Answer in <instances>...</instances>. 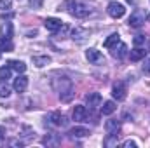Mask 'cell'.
Instances as JSON below:
<instances>
[{"mask_svg":"<svg viewBox=\"0 0 150 148\" xmlns=\"http://www.w3.org/2000/svg\"><path fill=\"white\" fill-rule=\"evenodd\" d=\"M52 84H54V89L59 92V99H61V101H65V103L72 101V98L75 96V92H74V85H72L70 78L59 77V78H56Z\"/></svg>","mask_w":150,"mask_h":148,"instance_id":"6da1fadb","label":"cell"},{"mask_svg":"<svg viewBox=\"0 0 150 148\" xmlns=\"http://www.w3.org/2000/svg\"><path fill=\"white\" fill-rule=\"evenodd\" d=\"M67 11H68L72 16L79 18V19H84V18H87V16L93 14V9H91L89 5L79 2V0H68V2H67Z\"/></svg>","mask_w":150,"mask_h":148,"instance_id":"7a4b0ae2","label":"cell"},{"mask_svg":"<svg viewBox=\"0 0 150 148\" xmlns=\"http://www.w3.org/2000/svg\"><path fill=\"white\" fill-rule=\"evenodd\" d=\"M145 19H147V14H145V11L143 9H134L133 12H131V16H129V26L131 28H142L143 25H145Z\"/></svg>","mask_w":150,"mask_h":148,"instance_id":"3957f363","label":"cell"},{"mask_svg":"<svg viewBox=\"0 0 150 148\" xmlns=\"http://www.w3.org/2000/svg\"><path fill=\"white\" fill-rule=\"evenodd\" d=\"M45 120H47V124H51V125H54V127H63V125H67V117H65L63 113H59V111H51V113L45 117Z\"/></svg>","mask_w":150,"mask_h":148,"instance_id":"277c9868","label":"cell"},{"mask_svg":"<svg viewBox=\"0 0 150 148\" xmlns=\"http://www.w3.org/2000/svg\"><path fill=\"white\" fill-rule=\"evenodd\" d=\"M126 94H127V85H126V82H122V80H119V82H115L112 87V96L117 99V101H122V99H126Z\"/></svg>","mask_w":150,"mask_h":148,"instance_id":"5b68a950","label":"cell"},{"mask_svg":"<svg viewBox=\"0 0 150 148\" xmlns=\"http://www.w3.org/2000/svg\"><path fill=\"white\" fill-rule=\"evenodd\" d=\"M107 12L112 16L113 19H119V18H122L126 14V7L120 2H110L108 7H107Z\"/></svg>","mask_w":150,"mask_h":148,"instance_id":"8992f818","label":"cell"},{"mask_svg":"<svg viewBox=\"0 0 150 148\" xmlns=\"http://www.w3.org/2000/svg\"><path fill=\"white\" fill-rule=\"evenodd\" d=\"M86 58L91 65H105V56L98 51V49H87L86 51Z\"/></svg>","mask_w":150,"mask_h":148,"instance_id":"52a82bcc","label":"cell"},{"mask_svg":"<svg viewBox=\"0 0 150 148\" xmlns=\"http://www.w3.org/2000/svg\"><path fill=\"white\" fill-rule=\"evenodd\" d=\"M86 105L89 106V110H96L98 106H101V94L100 92L86 94Z\"/></svg>","mask_w":150,"mask_h":148,"instance_id":"ba28073f","label":"cell"},{"mask_svg":"<svg viewBox=\"0 0 150 148\" xmlns=\"http://www.w3.org/2000/svg\"><path fill=\"white\" fill-rule=\"evenodd\" d=\"M44 26H45L49 32L56 33V32H59L65 25H63V21H61V19H58V18H47V19L44 21Z\"/></svg>","mask_w":150,"mask_h":148,"instance_id":"9c48e42d","label":"cell"},{"mask_svg":"<svg viewBox=\"0 0 150 148\" xmlns=\"http://www.w3.org/2000/svg\"><path fill=\"white\" fill-rule=\"evenodd\" d=\"M72 118L75 122H84L87 118V108L84 105H75L74 111H72Z\"/></svg>","mask_w":150,"mask_h":148,"instance_id":"30bf717a","label":"cell"},{"mask_svg":"<svg viewBox=\"0 0 150 148\" xmlns=\"http://www.w3.org/2000/svg\"><path fill=\"white\" fill-rule=\"evenodd\" d=\"M12 87H14L16 92H25L26 87H28V77H25V75H18V78H14Z\"/></svg>","mask_w":150,"mask_h":148,"instance_id":"8fae6325","label":"cell"},{"mask_svg":"<svg viewBox=\"0 0 150 148\" xmlns=\"http://www.w3.org/2000/svg\"><path fill=\"white\" fill-rule=\"evenodd\" d=\"M42 145H44V147H59V145H61V138H59L58 134H54V132H49V134L44 136Z\"/></svg>","mask_w":150,"mask_h":148,"instance_id":"7c38bea8","label":"cell"},{"mask_svg":"<svg viewBox=\"0 0 150 148\" xmlns=\"http://www.w3.org/2000/svg\"><path fill=\"white\" fill-rule=\"evenodd\" d=\"M127 54H129V51H127V45H126V44H122V42L119 44V47L115 45V47L112 49V56L115 58V59H124Z\"/></svg>","mask_w":150,"mask_h":148,"instance_id":"4fadbf2b","label":"cell"},{"mask_svg":"<svg viewBox=\"0 0 150 148\" xmlns=\"http://www.w3.org/2000/svg\"><path fill=\"white\" fill-rule=\"evenodd\" d=\"M87 37H89V30H84V28H80V26H77V28L72 30V38L77 40V42H84Z\"/></svg>","mask_w":150,"mask_h":148,"instance_id":"5bb4252c","label":"cell"},{"mask_svg":"<svg viewBox=\"0 0 150 148\" xmlns=\"http://www.w3.org/2000/svg\"><path fill=\"white\" fill-rule=\"evenodd\" d=\"M119 138H120V134H119V131L117 132H108V136L103 140V145L107 148H112V147H117L119 145Z\"/></svg>","mask_w":150,"mask_h":148,"instance_id":"9a60e30c","label":"cell"},{"mask_svg":"<svg viewBox=\"0 0 150 148\" xmlns=\"http://www.w3.org/2000/svg\"><path fill=\"white\" fill-rule=\"evenodd\" d=\"M0 37L12 38V23H9V21L2 23V26H0Z\"/></svg>","mask_w":150,"mask_h":148,"instance_id":"2e32d148","label":"cell"},{"mask_svg":"<svg viewBox=\"0 0 150 148\" xmlns=\"http://www.w3.org/2000/svg\"><path fill=\"white\" fill-rule=\"evenodd\" d=\"M105 129H107V132H117L120 129V120H117V118L107 120L105 122Z\"/></svg>","mask_w":150,"mask_h":148,"instance_id":"e0dca14e","label":"cell"},{"mask_svg":"<svg viewBox=\"0 0 150 148\" xmlns=\"http://www.w3.org/2000/svg\"><path fill=\"white\" fill-rule=\"evenodd\" d=\"M145 49H142V47H134L131 52H129V58H131V61H140V59H143L145 58Z\"/></svg>","mask_w":150,"mask_h":148,"instance_id":"ac0fdd59","label":"cell"},{"mask_svg":"<svg viewBox=\"0 0 150 148\" xmlns=\"http://www.w3.org/2000/svg\"><path fill=\"white\" fill-rule=\"evenodd\" d=\"M7 65L11 66V70H14V72H18V73H25V70H26V65H25L23 61H18V59H12V61H9Z\"/></svg>","mask_w":150,"mask_h":148,"instance_id":"d6986e66","label":"cell"},{"mask_svg":"<svg viewBox=\"0 0 150 148\" xmlns=\"http://www.w3.org/2000/svg\"><path fill=\"white\" fill-rule=\"evenodd\" d=\"M68 134L72 138H86V136H89V131L86 127H74V129L68 131Z\"/></svg>","mask_w":150,"mask_h":148,"instance_id":"ffe728a7","label":"cell"},{"mask_svg":"<svg viewBox=\"0 0 150 148\" xmlns=\"http://www.w3.org/2000/svg\"><path fill=\"white\" fill-rule=\"evenodd\" d=\"M119 44H120V37H119V33H112L110 37L105 40V44H103V45H105L107 49H113V47H115V45H119Z\"/></svg>","mask_w":150,"mask_h":148,"instance_id":"44dd1931","label":"cell"},{"mask_svg":"<svg viewBox=\"0 0 150 148\" xmlns=\"http://www.w3.org/2000/svg\"><path fill=\"white\" fill-rule=\"evenodd\" d=\"M32 61H33V65H35L37 68H42V66H45L47 63H51V58H49V56H33Z\"/></svg>","mask_w":150,"mask_h":148,"instance_id":"7402d4cb","label":"cell"},{"mask_svg":"<svg viewBox=\"0 0 150 148\" xmlns=\"http://www.w3.org/2000/svg\"><path fill=\"white\" fill-rule=\"evenodd\" d=\"M115 110H117L115 101H105L103 106H101V113H103V115H112Z\"/></svg>","mask_w":150,"mask_h":148,"instance_id":"603a6c76","label":"cell"},{"mask_svg":"<svg viewBox=\"0 0 150 148\" xmlns=\"http://www.w3.org/2000/svg\"><path fill=\"white\" fill-rule=\"evenodd\" d=\"M19 134L25 138V141H28V140H33V138H35V131H33L32 127H28V125L21 127V132H19Z\"/></svg>","mask_w":150,"mask_h":148,"instance_id":"cb8c5ba5","label":"cell"},{"mask_svg":"<svg viewBox=\"0 0 150 148\" xmlns=\"http://www.w3.org/2000/svg\"><path fill=\"white\" fill-rule=\"evenodd\" d=\"M14 49V45H12V42H11V38H4L0 37V51H5V52H11Z\"/></svg>","mask_w":150,"mask_h":148,"instance_id":"d4e9b609","label":"cell"},{"mask_svg":"<svg viewBox=\"0 0 150 148\" xmlns=\"http://www.w3.org/2000/svg\"><path fill=\"white\" fill-rule=\"evenodd\" d=\"M11 75H12V70H11V66H9V65H7V66H2V68H0V80L7 82V80L11 78Z\"/></svg>","mask_w":150,"mask_h":148,"instance_id":"484cf974","label":"cell"},{"mask_svg":"<svg viewBox=\"0 0 150 148\" xmlns=\"http://www.w3.org/2000/svg\"><path fill=\"white\" fill-rule=\"evenodd\" d=\"M9 96H11V87L4 80H0V98H9Z\"/></svg>","mask_w":150,"mask_h":148,"instance_id":"4316f807","label":"cell"},{"mask_svg":"<svg viewBox=\"0 0 150 148\" xmlns=\"http://www.w3.org/2000/svg\"><path fill=\"white\" fill-rule=\"evenodd\" d=\"M145 42H147V37H145V35H136V37H134V40H133V44H134L136 47L143 45Z\"/></svg>","mask_w":150,"mask_h":148,"instance_id":"83f0119b","label":"cell"},{"mask_svg":"<svg viewBox=\"0 0 150 148\" xmlns=\"http://www.w3.org/2000/svg\"><path fill=\"white\" fill-rule=\"evenodd\" d=\"M11 4H12V0H0V11L11 9Z\"/></svg>","mask_w":150,"mask_h":148,"instance_id":"f1b7e54d","label":"cell"},{"mask_svg":"<svg viewBox=\"0 0 150 148\" xmlns=\"http://www.w3.org/2000/svg\"><path fill=\"white\" fill-rule=\"evenodd\" d=\"M142 70H143V73L150 75V58H149V59H145V61H143V66H142Z\"/></svg>","mask_w":150,"mask_h":148,"instance_id":"f546056e","label":"cell"},{"mask_svg":"<svg viewBox=\"0 0 150 148\" xmlns=\"http://www.w3.org/2000/svg\"><path fill=\"white\" fill-rule=\"evenodd\" d=\"M122 147H124V148H136L138 145H136V141H133V140H127V141H124V143H122Z\"/></svg>","mask_w":150,"mask_h":148,"instance_id":"4dcf8cb0","label":"cell"},{"mask_svg":"<svg viewBox=\"0 0 150 148\" xmlns=\"http://www.w3.org/2000/svg\"><path fill=\"white\" fill-rule=\"evenodd\" d=\"M42 4H44V0H30V5H32L33 9H40Z\"/></svg>","mask_w":150,"mask_h":148,"instance_id":"1f68e13d","label":"cell"},{"mask_svg":"<svg viewBox=\"0 0 150 148\" xmlns=\"http://www.w3.org/2000/svg\"><path fill=\"white\" fill-rule=\"evenodd\" d=\"M4 140H5V127H2V125H0V143H2Z\"/></svg>","mask_w":150,"mask_h":148,"instance_id":"d6a6232c","label":"cell"},{"mask_svg":"<svg viewBox=\"0 0 150 148\" xmlns=\"http://www.w3.org/2000/svg\"><path fill=\"white\" fill-rule=\"evenodd\" d=\"M126 2H129V4H133V2H134V0H126Z\"/></svg>","mask_w":150,"mask_h":148,"instance_id":"836d02e7","label":"cell"},{"mask_svg":"<svg viewBox=\"0 0 150 148\" xmlns=\"http://www.w3.org/2000/svg\"><path fill=\"white\" fill-rule=\"evenodd\" d=\"M0 54H2V51H0Z\"/></svg>","mask_w":150,"mask_h":148,"instance_id":"e575fe53","label":"cell"}]
</instances>
